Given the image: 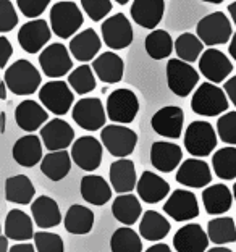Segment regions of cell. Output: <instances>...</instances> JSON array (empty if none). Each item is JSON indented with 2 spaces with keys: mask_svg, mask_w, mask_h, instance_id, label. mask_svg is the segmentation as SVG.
<instances>
[{
  "mask_svg": "<svg viewBox=\"0 0 236 252\" xmlns=\"http://www.w3.org/2000/svg\"><path fill=\"white\" fill-rule=\"evenodd\" d=\"M3 81L15 95H31L41 86V73L30 60L20 59L3 70Z\"/></svg>",
  "mask_w": 236,
  "mask_h": 252,
  "instance_id": "obj_1",
  "label": "cell"
},
{
  "mask_svg": "<svg viewBox=\"0 0 236 252\" xmlns=\"http://www.w3.org/2000/svg\"><path fill=\"white\" fill-rule=\"evenodd\" d=\"M230 99L225 89H220L215 83H204L194 91L191 99V108L201 117H218L227 112Z\"/></svg>",
  "mask_w": 236,
  "mask_h": 252,
  "instance_id": "obj_2",
  "label": "cell"
},
{
  "mask_svg": "<svg viewBox=\"0 0 236 252\" xmlns=\"http://www.w3.org/2000/svg\"><path fill=\"white\" fill-rule=\"evenodd\" d=\"M83 13L78 5L70 0H62L52 5L50 28L52 32L60 39H70L83 26Z\"/></svg>",
  "mask_w": 236,
  "mask_h": 252,
  "instance_id": "obj_3",
  "label": "cell"
},
{
  "mask_svg": "<svg viewBox=\"0 0 236 252\" xmlns=\"http://www.w3.org/2000/svg\"><path fill=\"white\" fill-rule=\"evenodd\" d=\"M101 141L108 154L117 158H125L135 152L137 144V134L128 126L107 125L101 131Z\"/></svg>",
  "mask_w": 236,
  "mask_h": 252,
  "instance_id": "obj_4",
  "label": "cell"
},
{
  "mask_svg": "<svg viewBox=\"0 0 236 252\" xmlns=\"http://www.w3.org/2000/svg\"><path fill=\"white\" fill-rule=\"evenodd\" d=\"M107 117L113 123L130 125L139 112V99L131 89L120 88L107 97Z\"/></svg>",
  "mask_w": 236,
  "mask_h": 252,
  "instance_id": "obj_5",
  "label": "cell"
},
{
  "mask_svg": "<svg viewBox=\"0 0 236 252\" xmlns=\"http://www.w3.org/2000/svg\"><path fill=\"white\" fill-rule=\"evenodd\" d=\"M196 34H198L199 39L205 45L214 47V45H222L232 41L233 28L225 13L214 11V13L204 16V18L198 23Z\"/></svg>",
  "mask_w": 236,
  "mask_h": 252,
  "instance_id": "obj_6",
  "label": "cell"
},
{
  "mask_svg": "<svg viewBox=\"0 0 236 252\" xmlns=\"http://www.w3.org/2000/svg\"><path fill=\"white\" fill-rule=\"evenodd\" d=\"M185 147L193 157H207L217 147V133L209 122H193L185 131Z\"/></svg>",
  "mask_w": 236,
  "mask_h": 252,
  "instance_id": "obj_7",
  "label": "cell"
},
{
  "mask_svg": "<svg viewBox=\"0 0 236 252\" xmlns=\"http://www.w3.org/2000/svg\"><path fill=\"white\" fill-rule=\"evenodd\" d=\"M167 83L169 89L178 97H188L199 83V73L189 62L171 59L167 63Z\"/></svg>",
  "mask_w": 236,
  "mask_h": 252,
  "instance_id": "obj_8",
  "label": "cell"
},
{
  "mask_svg": "<svg viewBox=\"0 0 236 252\" xmlns=\"http://www.w3.org/2000/svg\"><path fill=\"white\" fill-rule=\"evenodd\" d=\"M73 122L86 131H99L107 122V108L97 97H84L73 105Z\"/></svg>",
  "mask_w": 236,
  "mask_h": 252,
  "instance_id": "obj_9",
  "label": "cell"
},
{
  "mask_svg": "<svg viewBox=\"0 0 236 252\" xmlns=\"http://www.w3.org/2000/svg\"><path fill=\"white\" fill-rule=\"evenodd\" d=\"M70 88V84L60 81V79L49 81L39 89V100L54 115H65V113L70 112L74 100V91H71Z\"/></svg>",
  "mask_w": 236,
  "mask_h": 252,
  "instance_id": "obj_10",
  "label": "cell"
},
{
  "mask_svg": "<svg viewBox=\"0 0 236 252\" xmlns=\"http://www.w3.org/2000/svg\"><path fill=\"white\" fill-rule=\"evenodd\" d=\"M103 44L112 50H123L133 42V26L123 13L112 15L102 23Z\"/></svg>",
  "mask_w": 236,
  "mask_h": 252,
  "instance_id": "obj_11",
  "label": "cell"
},
{
  "mask_svg": "<svg viewBox=\"0 0 236 252\" xmlns=\"http://www.w3.org/2000/svg\"><path fill=\"white\" fill-rule=\"evenodd\" d=\"M70 54L71 52H68V49L60 42L47 45L39 55V65L42 73L49 78H62L65 74H70L73 68Z\"/></svg>",
  "mask_w": 236,
  "mask_h": 252,
  "instance_id": "obj_12",
  "label": "cell"
},
{
  "mask_svg": "<svg viewBox=\"0 0 236 252\" xmlns=\"http://www.w3.org/2000/svg\"><path fill=\"white\" fill-rule=\"evenodd\" d=\"M102 141L93 136H81L73 142L71 158L84 171H96L102 162Z\"/></svg>",
  "mask_w": 236,
  "mask_h": 252,
  "instance_id": "obj_13",
  "label": "cell"
},
{
  "mask_svg": "<svg viewBox=\"0 0 236 252\" xmlns=\"http://www.w3.org/2000/svg\"><path fill=\"white\" fill-rule=\"evenodd\" d=\"M164 212L175 221H189L199 217V204L194 192L188 189H176L164 204Z\"/></svg>",
  "mask_w": 236,
  "mask_h": 252,
  "instance_id": "obj_14",
  "label": "cell"
},
{
  "mask_svg": "<svg viewBox=\"0 0 236 252\" xmlns=\"http://www.w3.org/2000/svg\"><path fill=\"white\" fill-rule=\"evenodd\" d=\"M52 37V28L44 20H33L25 23L18 31V44L28 54H37L45 49Z\"/></svg>",
  "mask_w": 236,
  "mask_h": 252,
  "instance_id": "obj_15",
  "label": "cell"
},
{
  "mask_svg": "<svg viewBox=\"0 0 236 252\" xmlns=\"http://www.w3.org/2000/svg\"><path fill=\"white\" fill-rule=\"evenodd\" d=\"M183 123H185V113L183 108L176 105H167L154 113L151 120L152 129L162 137L178 139L181 137Z\"/></svg>",
  "mask_w": 236,
  "mask_h": 252,
  "instance_id": "obj_16",
  "label": "cell"
},
{
  "mask_svg": "<svg viewBox=\"0 0 236 252\" xmlns=\"http://www.w3.org/2000/svg\"><path fill=\"white\" fill-rule=\"evenodd\" d=\"M199 71L204 74L207 81L222 83L232 74L233 63L228 60V57L218 49H207L199 59Z\"/></svg>",
  "mask_w": 236,
  "mask_h": 252,
  "instance_id": "obj_17",
  "label": "cell"
},
{
  "mask_svg": "<svg viewBox=\"0 0 236 252\" xmlns=\"http://www.w3.org/2000/svg\"><path fill=\"white\" fill-rule=\"evenodd\" d=\"M41 139L47 151H65L68 146H73L74 129L65 120L54 118L41 128Z\"/></svg>",
  "mask_w": 236,
  "mask_h": 252,
  "instance_id": "obj_18",
  "label": "cell"
},
{
  "mask_svg": "<svg viewBox=\"0 0 236 252\" xmlns=\"http://www.w3.org/2000/svg\"><path fill=\"white\" fill-rule=\"evenodd\" d=\"M176 181L181 186L201 189L205 188L212 181V171L207 162L199 158H188L185 160L176 171Z\"/></svg>",
  "mask_w": 236,
  "mask_h": 252,
  "instance_id": "obj_19",
  "label": "cell"
},
{
  "mask_svg": "<svg viewBox=\"0 0 236 252\" xmlns=\"http://www.w3.org/2000/svg\"><path fill=\"white\" fill-rule=\"evenodd\" d=\"M49 110L42 107L39 102L26 99L18 104L15 110V122L18 128L26 131V133H34L39 128H42L44 123L49 120Z\"/></svg>",
  "mask_w": 236,
  "mask_h": 252,
  "instance_id": "obj_20",
  "label": "cell"
},
{
  "mask_svg": "<svg viewBox=\"0 0 236 252\" xmlns=\"http://www.w3.org/2000/svg\"><path fill=\"white\" fill-rule=\"evenodd\" d=\"M209 234L198 223H189L175 233L173 248L178 252H205L209 248Z\"/></svg>",
  "mask_w": 236,
  "mask_h": 252,
  "instance_id": "obj_21",
  "label": "cell"
},
{
  "mask_svg": "<svg viewBox=\"0 0 236 252\" xmlns=\"http://www.w3.org/2000/svg\"><path fill=\"white\" fill-rule=\"evenodd\" d=\"M183 151L175 142L169 141H157L151 147V163L155 170L162 173H170L181 165Z\"/></svg>",
  "mask_w": 236,
  "mask_h": 252,
  "instance_id": "obj_22",
  "label": "cell"
},
{
  "mask_svg": "<svg viewBox=\"0 0 236 252\" xmlns=\"http://www.w3.org/2000/svg\"><path fill=\"white\" fill-rule=\"evenodd\" d=\"M165 0H135L131 5V18L146 30H155L164 18Z\"/></svg>",
  "mask_w": 236,
  "mask_h": 252,
  "instance_id": "obj_23",
  "label": "cell"
},
{
  "mask_svg": "<svg viewBox=\"0 0 236 252\" xmlns=\"http://www.w3.org/2000/svg\"><path fill=\"white\" fill-rule=\"evenodd\" d=\"M42 139L36 134H26L20 137L13 144L11 149V156L15 162L21 167L31 168L39 162H42Z\"/></svg>",
  "mask_w": 236,
  "mask_h": 252,
  "instance_id": "obj_24",
  "label": "cell"
},
{
  "mask_svg": "<svg viewBox=\"0 0 236 252\" xmlns=\"http://www.w3.org/2000/svg\"><path fill=\"white\" fill-rule=\"evenodd\" d=\"M31 214L34 223L42 230L55 228L62 223V212L59 204L55 199L49 196H39L34 199L31 202Z\"/></svg>",
  "mask_w": 236,
  "mask_h": 252,
  "instance_id": "obj_25",
  "label": "cell"
},
{
  "mask_svg": "<svg viewBox=\"0 0 236 252\" xmlns=\"http://www.w3.org/2000/svg\"><path fill=\"white\" fill-rule=\"evenodd\" d=\"M93 70L96 76L105 84H117L123 79L125 63L115 52H103L93 60Z\"/></svg>",
  "mask_w": 236,
  "mask_h": 252,
  "instance_id": "obj_26",
  "label": "cell"
},
{
  "mask_svg": "<svg viewBox=\"0 0 236 252\" xmlns=\"http://www.w3.org/2000/svg\"><path fill=\"white\" fill-rule=\"evenodd\" d=\"M137 196L146 204H157L165 199L170 192L169 181H165L162 176L152 173V171H144L141 178L137 180L136 186Z\"/></svg>",
  "mask_w": 236,
  "mask_h": 252,
  "instance_id": "obj_27",
  "label": "cell"
},
{
  "mask_svg": "<svg viewBox=\"0 0 236 252\" xmlns=\"http://www.w3.org/2000/svg\"><path fill=\"white\" fill-rule=\"evenodd\" d=\"M108 176H110V185L113 191L118 194L131 192L137 186L136 178V167L130 158H118L110 165L108 170Z\"/></svg>",
  "mask_w": 236,
  "mask_h": 252,
  "instance_id": "obj_28",
  "label": "cell"
},
{
  "mask_svg": "<svg viewBox=\"0 0 236 252\" xmlns=\"http://www.w3.org/2000/svg\"><path fill=\"white\" fill-rule=\"evenodd\" d=\"M31 217L20 209H13L7 214L3 225V234L11 239V241L26 243L30 239H34V228H33Z\"/></svg>",
  "mask_w": 236,
  "mask_h": 252,
  "instance_id": "obj_29",
  "label": "cell"
},
{
  "mask_svg": "<svg viewBox=\"0 0 236 252\" xmlns=\"http://www.w3.org/2000/svg\"><path fill=\"white\" fill-rule=\"evenodd\" d=\"M102 41L94 30H84L81 32H78L76 36L71 37L70 41V52L73 55V59H76L79 62H91L96 59V55L99 54Z\"/></svg>",
  "mask_w": 236,
  "mask_h": 252,
  "instance_id": "obj_30",
  "label": "cell"
},
{
  "mask_svg": "<svg viewBox=\"0 0 236 252\" xmlns=\"http://www.w3.org/2000/svg\"><path fill=\"white\" fill-rule=\"evenodd\" d=\"M112 185L102 178L99 175H86L83 176L81 185H79V191H81V197L91 205H101L107 204L112 199Z\"/></svg>",
  "mask_w": 236,
  "mask_h": 252,
  "instance_id": "obj_31",
  "label": "cell"
},
{
  "mask_svg": "<svg viewBox=\"0 0 236 252\" xmlns=\"http://www.w3.org/2000/svg\"><path fill=\"white\" fill-rule=\"evenodd\" d=\"M202 202L210 215H223L233 204V194L225 185H212L202 191Z\"/></svg>",
  "mask_w": 236,
  "mask_h": 252,
  "instance_id": "obj_32",
  "label": "cell"
},
{
  "mask_svg": "<svg viewBox=\"0 0 236 252\" xmlns=\"http://www.w3.org/2000/svg\"><path fill=\"white\" fill-rule=\"evenodd\" d=\"M112 214L122 225H126V226L135 225L142 214L139 199L133 196L131 192L120 194L112 202Z\"/></svg>",
  "mask_w": 236,
  "mask_h": 252,
  "instance_id": "obj_33",
  "label": "cell"
},
{
  "mask_svg": "<svg viewBox=\"0 0 236 252\" xmlns=\"http://www.w3.org/2000/svg\"><path fill=\"white\" fill-rule=\"evenodd\" d=\"M34 196H36V189L26 175L10 176L5 181V199L8 202L26 205L33 202Z\"/></svg>",
  "mask_w": 236,
  "mask_h": 252,
  "instance_id": "obj_34",
  "label": "cell"
},
{
  "mask_svg": "<svg viewBox=\"0 0 236 252\" xmlns=\"http://www.w3.org/2000/svg\"><path fill=\"white\" fill-rule=\"evenodd\" d=\"M171 225L162 214L155 210H146L139 223V234L147 241H160L170 233Z\"/></svg>",
  "mask_w": 236,
  "mask_h": 252,
  "instance_id": "obj_35",
  "label": "cell"
},
{
  "mask_svg": "<svg viewBox=\"0 0 236 252\" xmlns=\"http://www.w3.org/2000/svg\"><path fill=\"white\" fill-rule=\"evenodd\" d=\"M71 154L67 151H54L44 156L41 171L50 181H62L71 170Z\"/></svg>",
  "mask_w": 236,
  "mask_h": 252,
  "instance_id": "obj_36",
  "label": "cell"
},
{
  "mask_svg": "<svg viewBox=\"0 0 236 252\" xmlns=\"http://www.w3.org/2000/svg\"><path fill=\"white\" fill-rule=\"evenodd\" d=\"M65 230L71 234H76V236H81V234H88L91 233L94 226V212L84 207V205L79 204H73L70 209L67 210L65 215Z\"/></svg>",
  "mask_w": 236,
  "mask_h": 252,
  "instance_id": "obj_37",
  "label": "cell"
},
{
  "mask_svg": "<svg viewBox=\"0 0 236 252\" xmlns=\"http://www.w3.org/2000/svg\"><path fill=\"white\" fill-rule=\"evenodd\" d=\"M144 47H146V52L151 59L164 60L169 59L175 50V42L165 30H152L151 34H147Z\"/></svg>",
  "mask_w": 236,
  "mask_h": 252,
  "instance_id": "obj_38",
  "label": "cell"
},
{
  "mask_svg": "<svg viewBox=\"0 0 236 252\" xmlns=\"http://www.w3.org/2000/svg\"><path fill=\"white\" fill-rule=\"evenodd\" d=\"M212 168L220 180H235L236 178V147H222L212 157Z\"/></svg>",
  "mask_w": 236,
  "mask_h": 252,
  "instance_id": "obj_39",
  "label": "cell"
},
{
  "mask_svg": "<svg viewBox=\"0 0 236 252\" xmlns=\"http://www.w3.org/2000/svg\"><path fill=\"white\" fill-rule=\"evenodd\" d=\"M207 234L214 244H230L236 241V225L232 217H218L207 223Z\"/></svg>",
  "mask_w": 236,
  "mask_h": 252,
  "instance_id": "obj_40",
  "label": "cell"
},
{
  "mask_svg": "<svg viewBox=\"0 0 236 252\" xmlns=\"http://www.w3.org/2000/svg\"><path fill=\"white\" fill-rule=\"evenodd\" d=\"M204 42L201 41L198 34L193 32H183L176 37L175 41V52L178 59L193 63L201 59L204 52Z\"/></svg>",
  "mask_w": 236,
  "mask_h": 252,
  "instance_id": "obj_41",
  "label": "cell"
},
{
  "mask_svg": "<svg viewBox=\"0 0 236 252\" xmlns=\"http://www.w3.org/2000/svg\"><path fill=\"white\" fill-rule=\"evenodd\" d=\"M112 252H142V241L131 226L115 230L110 238Z\"/></svg>",
  "mask_w": 236,
  "mask_h": 252,
  "instance_id": "obj_42",
  "label": "cell"
},
{
  "mask_svg": "<svg viewBox=\"0 0 236 252\" xmlns=\"http://www.w3.org/2000/svg\"><path fill=\"white\" fill-rule=\"evenodd\" d=\"M68 84L71 86V89L79 95L89 94L91 91L96 89V73L93 66L81 65L68 74Z\"/></svg>",
  "mask_w": 236,
  "mask_h": 252,
  "instance_id": "obj_43",
  "label": "cell"
},
{
  "mask_svg": "<svg viewBox=\"0 0 236 252\" xmlns=\"http://www.w3.org/2000/svg\"><path fill=\"white\" fill-rule=\"evenodd\" d=\"M34 246L37 252H65L63 239L57 233L37 231L34 234Z\"/></svg>",
  "mask_w": 236,
  "mask_h": 252,
  "instance_id": "obj_44",
  "label": "cell"
},
{
  "mask_svg": "<svg viewBox=\"0 0 236 252\" xmlns=\"http://www.w3.org/2000/svg\"><path fill=\"white\" fill-rule=\"evenodd\" d=\"M218 137L230 146H236V112H227L217 122Z\"/></svg>",
  "mask_w": 236,
  "mask_h": 252,
  "instance_id": "obj_45",
  "label": "cell"
},
{
  "mask_svg": "<svg viewBox=\"0 0 236 252\" xmlns=\"http://www.w3.org/2000/svg\"><path fill=\"white\" fill-rule=\"evenodd\" d=\"M81 8L93 21H102L112 11L110 0H81Z\"/></svg>",
  "mask_w": 236,
  "mask_h": 252,
  "instance_id": "obj_46",
  "label": "cell"
},
{
  "mask_svg": "<svg viewBox=\"0 0 236 252\" xmlns=\"http://www.w3.org/2000/svg\"><path fill=\"white\" fill-rule=\"evenodd\" d=\"M18 25V15L10 0H0V32L5 34Z\"/></svg>",
  "mask_w": 236,
  "mask_h": 252,
  "instance_id": "obj_47",
  "label": "cell"
},
{
  "mask_svg": "<svg viewBox=\"0 0 236 252\" xmlns=\"http://www.w3.org/2000/svg\"><path fill=\"white\" fill-rule=\"evenodd\" d=\"M50 0H16V5L23 15L26 18H33L36 20L37 16H41L45 8L49 7Z\"/></svg>",
  "mask_w": 236,
  "mask_h": 252,
  "instance_id": "obj_48",
  "label": "cell"
},
{
  "mask_svg": "<svg viewBox=\"0 0 236 252\" xmlns=\"http://www.w3.org/2000/svg\"><path fill=\"white\" fill-rule=\"evenodd\" d=\"M11 54H13V47H11L10 41L5 36L0 37V68H7V63L10 60Z\"/></svg>",
  "mask_w": 236,
  "mask_h": 252,
  "instance_id": "obj_49",
  "label": "cell"
},
{
  "mask_svg": "<svg viewBox=\"0 0 236 252\" xmlns=\"http://www.w3.org/2000/svg\"><path fill=\"white\" fill-rule=\"evenodd\" d=\"M223 89H225V93L228 95L230 102L236 107V74H233L232 78H228L225 81V86H223Z\"/></svg>",
  "mask_w": 236,
  "mask_h": 252,
  "instance_id": "obj_50",
  "label": "cell"
},
{
  "mask_svg": "<svg viewBox=\"0 0 236 252\" xmlns=\"http://www.w3.org/2000/svg\"><path fill=\"white\" fill-rule=\"evenodd\" d=\"M8 252H37V251H36V246H33L30 243H20V244L11 246Z\"/></svg>",
  "mask_w": 236,
  "mask_h": 252,
  "instance_id": "obj_51",
  "label": "cell"
},
{
  "mask_svg": "<svg viewBox=\"0 0 236 252\" xmlns=\"http://www.w3.org/2000/svg\"><path fill=\"white\" fill-rule=\"evenodd\" d=\"M144 252H171V249L169 248V244H164V243H155L154 246H151V248L146 249Z\"/></svg>",
  "mask_w": 236,
  "mask_h": 252,
  "instance_id": "obj_52",
  "label": "cell"
},
{
  "mask_svg": "<svg viewBox=\"0 0 236 252\" xmlns=\"http://www.w3.org/2000/svg\"><path fill=\"white\" fill-rule=\"evenodd\" d=\"M228 52H230V55L233 57V60L236 62V32L233 34L232 41H230V45H228Z\"/></svg>",
  "mask_w": 236,
  "mask_h": 252,
  "instance_id": "obj_53",
  "label": "cell"
},
{
  "mask_svg": "<svg viewBox=\"0 0 236 252\" xmlns=\"http://www.w3.org/2000/svg\"><path fill=\"white\" fill-rule=\"evenodd\" d=\"M228 13H230V16H232V20H233L235 26H236V2L228 5Z\"/></svg>",
  "mask_w": 236,
  "mask_h": 252,
  "instance_id": "obj_54",
  "label": "cell"
},
{
  "mask_svg": "<svg viewBox=\"0 0 236 252\" xmlns=\"http://www.w3.org/2000/svg\"><path fill=\"white\" fill-rule=\"evenodd\" d=\"M8 236L7 234H3L2 238H0V241H2V252H8L10 251V248H8Z\"/></svg>",
  "mask_w": 236,
  "mask_h": 252,
  "instance_id": "obj_55",
  "label": "cell"
},
{
  "mask_svg": "<svg viewBox=\"0 0 236 252\" xmlns=\"http://www.w3.org/2000/svg\"><path fill=\"white\" fill-rule=\"evenodd\" d=\"M205 252H233L232 249H228V248H223V246H215V248H212V249H207Z\"/></svg>",
  "mask_w": 236,
  "mask_h": 252,
  "instance_id": "obj_56",
  "label": "cell"
},
{
  "mask_svg": "<svg viewBox=\"0 0 236 252\" xmlns=\"http://www.w3.org/2000/svg\"><path fill=\"white\" fill-rule=\"evenodd\" d=\"M0 89H2V99L5 100V99H7V89H8L7 83H5V81L0 83Z\"/></svg>",
  "mask_w": 236,
  "mask_h": 252,
  "instance_id": "obj_57",
  "label": "cell"
},
{
  "mask_svg": "<svg viewBox=\"0 0 236 252\" xmlns=\"http://www.w3.org/2000/svg\"><path fill=\"white\" fill-rule=\"evenodd\" d=\"M2 133H5V123H7V115H5V112H2Z\"/></svg>",
  "mask_w": 236,
  "mask_h": 252,
  "instance_id": "obj_58",
  "label": "cell"
},
{
  "mask_svg": "<svg viewBox=\"0 0 236 252\" xmlns=\"http://www.w3.org/2000/svg\"><path fill=\"white\" fill-rule=\"evenodd\" d=\"M201 2H207V3H222V2H225V0H201Z\"/></svg>",
  "mask_w": 236,
  "mask_h": 252,
  "instance_id": "obj_59",
  "label": "cell"
},
{
  "mask_svg": "<svg viewBox=\"0 0 236 252\" xmlns=\"http://www.w3.org/2000/svg\"><path fill=\"white\" fill-rule=\"evenodd\" d=\"M115 2H117L118 5H126V3L130 2V0H115Z\"/></svg>",
  "mask_w": 236,
  "mask_h": 252,
  "instance_id": "obj_60",
  "label": "cell"
},
{
  "mask_svg": "<svg viewBox=\"0 0 236 252\" xmlns=\"http://www.w3.org/2000/svg\"><path fill=\"white\" fill-rule=\"evenodd\" d=\"M233 197H235V202H236V183H235V186H233Z\"/></svg>",
  "mask_w": 236,
  "mask_h": 252,
  "instance_id": "obj_61",
  "label": "cell"
}]
</instances>
